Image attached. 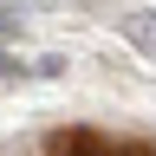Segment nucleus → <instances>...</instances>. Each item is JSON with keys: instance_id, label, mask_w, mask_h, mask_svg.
I'll list each match as a JSON object with an SVG mask.
<instances>
[{"instance_id": "obj_1", "label": "nucleus", "mask_w": 156, "mask_h": 156, "mask_svg": "<svg viewBox=\"0 0 156 156\" xmlns=\"http://www.w3.org/2000/svg\"><path fill=\"white\" fill-rule=\"evenodd\" d=\"M52 156H156V150L150 143H117V136H98V130H58Z\"/></svg>"}, {"instance_id": "obj_2", "label": "nucleus", "mask_w": 156, "mask_h": 156, "mask_svg": "<svg viewBox=\"0 0 156 156\" xmlns=\"http://www.w3.org/2000/svg\"><path fill=\"white\" fill-rule=\"evenodd\" d=\"M124 33H130V46L156 52V7H150V13H130V20H124Z\"/></svg>"}]
</instances>
